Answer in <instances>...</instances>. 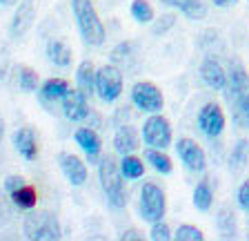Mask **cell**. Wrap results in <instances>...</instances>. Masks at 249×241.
Here are the masks:
<instances>
[{"instance_id": "cell-1", "label": "cell", "mask_w": 249, "mask_h": 241, "mask_svg": "<svg viewBox=\"0 0 249 241\" xmlns=\"http://www.w3.org/2000/svg\"><path fill=\"white\" fill-rule=\"evenodd\" d=\"M71 11L83 40L91 47H100L105 42V25L98 18L93 2L91 0H71Z\"/></svg>"}, {"instance_id": "cell-2", "label": "cell", "mask_w": 249, "mask_h": 241, "mask_svg": "<svg viewBox=\"0 0 249 241\" xmlns=\"http://www.w3.org/2000/svg\"><path fill=\"white\" fill-rule=\"evenodd\" d=\"M98 177L103 192L107 197V203L114 210H120L127 205V190H124V177L120 174L118 163L111 157H105L98 161Z\"/></svg>"}, {"instance_id": "cell-3", "label": "cell", "mask_w": 249, "mask_h": 241, "mask_svg": "<svg viewBox=\"0 0 249 241\" xmlns=\"http://www.w3.org/2000/svg\"><path fill=\"white\" fill-rule=\"evenodd\" d=\"M22 235L29 241H58L62 237L60 221L47 210L29 212L22 221Z\"/></svg>"}, {"instance_id": "cell-4", "label": "cell", "mask_w": 249, "mask_h": 241, "mask_svg": "<svg viewBox=\"0 0 249 241\" xmlns=\"http://www.w3.org/2000/svg\"><path fill=\"white\" fill-rule=\"evenodd\" d=\"M167 210V199L165 192L156 183H142L140 188V199H138V212L142 217V221H160L165 217Z\"/></svg>"}, {"instance_id": "cell-5", "label": "cell", "mask_w": 249, "mask_h": 241, "mask_svg": "<svg viewBox=\"0 0 249 241\" xmlns=\"http://www.w3.org/2000/svg\"><path fill=\"white\" fill-rule=\"evenodd\" d=\"M96 94L103 103H114L123 94V74L116 65H103L96 69Z\"/></svg>"}, {"instance_id": "cell-6", "label": "cell", "mask_w": 249, "mask_h": 241, "mask_svg": "<svg viewBox=\"0 0 249 241\" xmlns=\"http://www.w3.org/2000/svg\"><path fill=\"white\" fill-rule=\"evenodd\" d=\"M142 141L147 147H156V150H167L171 145V125L165 116L158 112L151 114L149 119L142 123Z\"/></svg>"}, {"instance_id": "cell-7", "label": "cell", "mask_w": 249, "mask_h": 241, "mask_svg": "<svg viewBox=\"0 0 249 241\" xmlns=\"http://www.w3.org/2000/svg\"><path fill=\"white\" fill-rule=\"evenodd\" d=\"M131 103L138 107V110L147 112V114H156V112L162 110L165 99H162V92L156 87L154 83H147V80H140L131 87Z\"/></svg>"}, {"instance_id": "cell-8", "label": "cell", "mask_w": 249, "mask_h": 241, "mask_svg": "<svg viewBox=\"0 0 249 241\" xmlns=\"http://www.w3.org/2000/svg\"><path fill=\"white\" fill-rule=\"evenodd\" d=\"M198 130L207 139H218L225 130V114L218 103H207L202 105V110L198 112Z\"/></svg>"}, {"instance_id": "cell-9", "label": "cell", "mask_w": 249, "mask_h": 241, "mask_svg": "<svg viewBox=\"0 0 249 241\" xmlns=\"http://www.w3.org/2000/svg\"><path fill=\"white\" fill-rule=\"evenodd\" d=\"M176 150H178L180 161L185 163V168L189 170V172H196V174L205 172V168H207V157H205L202 147L198 145L196 141H192V139H178Z\"/></svg>"}, {"instance_id": "cell-10", "label": "cell", "mask_w": 249, "mask_h": 241, "mask_svg": "<svg viewBox=\"0 0 249 241\" xmlns=\"http://www.w3.org/2000/svg\"><path fill=\"white\" fill-rule=\"evenodd\" d=\"M249 87V74L245 69V65L240 63L238 58H231L227 67V85H225V99L227 103H231L236 96H240L245 89Z\"/></svg>"}, {"instance_id": "cell-11", "label": "cell", "mask_w": 249, "mask_h": 241, "mask_svg": "<svg viewBox=\"0 0 249 241\" xmlns=\"http://www.w3.org/2000/svg\"><path fill=\"white\" fill-rule=\"evenodd\" d=\"M34 20H36L34 0H20V2H18V9H16V14H14V18H11L9 36L14 38V40L22 38L31 27H34Z\"/></svg>"}, {"instance_id": "cell-12", "label": "cell", "mask_w": 249, "mask_h": 241, "mask_svg": "<svg viewBox=\"0 0 249 241\" xmlns=\"http://www.w3.org/2000/svg\"><path fill=\"white\" fill-rule=\"evenodd\" d=\"M62 114L65 119L78 123V120H85L89 116V103L87 96L80 92V89H67V94L62 96Z\"/></svg>"}, {"instance_id": "cell-13", "label": "cell", "mask_w": 249, "mask_h": 241, "mask_svg": "<svg viewBox=\"0 0 249 241\" xmlns=\"http://www.w3.org/2000/svg\"><path fill=\"white\" fill-rule=\"evenodd\" d=\"M200 79L213 92H223L227 85V69L223 67V63L213 56H207L200 65Z\"/></svg>"}, {"instance_id": "cell-14", "label": "cell", "mask_w": 249, "mask_h": 241, "mask_svg": "<svg viewBox=\"0 0 249 241\" xmlns=\"http://www.w3.org/2000/svg\"><path fill=\"white\" fill-rule=\"evenodd\" d=\"M58 163H60V170L65 174V179L73 188L85 185V181H87V165L83 163V159H78L76 154H69V152H60L58 154Z\"/></svg>"}, {"instance_id": "cell-15", "label": "cell", "mask_w": 249, "mask_h": 241, "mask_svg": "<svg viewBox=\"0 0 249 241\" xmlns=\"http://www.w3.org/2000/svg\"><path fill=\"white\" fill-rule=\"evenodd\" d=\"M76 143L80 145V150L85 152V157L89 159V163H96L100 159V150H103V143L100 137L96 134L93 127H78L76 134H73Z\"/></svg>"}, {"instance_id": "cell-16", "label": "cell", "mask_w": 249, "mask_h": 241, "mask_svg": "<svg viewBox=\"0 0 249 241\" xmlns=\"http://www.w3.org/2000/svg\"><path fill=\"white\" fill-rule=\"evenodd\" d=\"M14 147L25 161H34L38 157V143H36V132L31 127H20L14 132Z\"/></svg>"}, {"instance_id": "cell-17", "label": "cell", "mask_w": 249, "mask_h": 241, "mask_svg": "<svg viewBox=\"0 0 249 241\" xmlns=\"http://www.w3.org/2000/svg\"><path fill=\"white\" fill-rule=\"evenodd\" d=\"M160 2L167 7L178 9L189 20H202V18L207 16V2L205 0H160Z\"/></svg>"}, {"instance_id": "cell-18", "label": "cell", "mask_w": 249, "mask_h": 241, "mask_svg": "<svg viewBox=\"0 0 249 241\" xmlns=\"http://www.w3.org/2000/svg\"><path fill=\"white\" fill-rule=\"evenodd\" d=\"M76 87L83 92L85 96H91L96 92V67L91 60H83L76 69Z\"/></svg>"}, {"instance_id": "cell-19", "label": "cell", "mask_w": 249, "mask_h": 241, "mask_svg": "<svg viewBox=\"0 0 249 241\" xmlns=\"http://www.w3.org/2000/svg\"><path fill=\"white\" fill-rule=\"evenodd\" d=\"M138 147V137H136V130L131 125H120L118 132L114 137V150L120 157H127Z\"/></svg>"}, {"instance_id": "cell-20", "label": "cell", "mask_w": 249, "mask_h": 241, "mask_svg": "<svg viewBox=\"0 0 249 241\" xmlns=\"http://www.w3.org/2000/svg\"><path fill=\"white\" fill-rule=\"evenodd\" d=\"M47 60L53 63L56 67H67L71 65V49L67 47L65 40H58V38H52L47 42Z\"/></svg>"}, {"instance_id": "cell-21", "label": "cell", "mask_w": 249, "mask_h": 241, "mask_svg": "<svg viewBox=\"0 0 249 241\" xmlns=\"http://www.w3.org/2000/svg\"><path fill=\"white\" fill-rule=\"evenodd\" d=\"M67 89H69V85L65 79H49L40 87V100L45 105L58 103V100H62V96L67 94Z\"/></svg>"}, {"instance_id": "cell-22", "label": "cell", "mask_w": 249, "mask_h": 241, "mask_svg": "<svg viewBox=\"0 0 249 241\" xmlns=\"http://www.w3.org/2000/svg\"><path fill=\"white\" fill-rule=\"evenodd\" d=\"M145 161L149 163V165L158 174H171V170H174V163H171V159L167 157L162 150H156V147H147Z\"/></svg>"}, {"instance_id": "cell-23", "label": "cell", "mask_w": 249, "mask_h": 241, "mask_svg": "<svg viewBox=\"0 0 249 241\" xmlns=\"http://www.w3.org/2000/svg\"><path fill=\"white\" fill-rule=\"evenodd\" d=\"M229 107L233 110V120L249 130V87L245 89L240 96H236V99L229 103Z\"/></svg>"}, {"instance_id": "cell-24", "label": "cell", "mask_w": 249, "mask_h": 241, "mask_svg": "<svg viewBox=\"0 0 249 241\" xmlns=\"http://www.w3.org/2000/svg\"><path fill=\"white\" fill-rule=\"evenodd\" d=\"M247 161H249V141L240 139V141L231 147V154H229V170H231L233 174H238L240 170L247 165Z\"/></svg>"}, {"instance_id": "cell-25", "label": "cell", "mask_w": 249, "mask_h": 241, "mask_svg": "<svg viewBox=\"0 0 249 241\" xmlns=\"http://www.w3.org/2000/svg\"><path fill=\"white\" fill-rule=\"evenodd\" d=\"M9 197L16 208H20V210H34L36 208V201H38V192L27 183L22 185V188H18L16 192H11Z\"/></svg>"}, {"instance_id": "cell-26", "label": "cell", "mask_w": 249, "mask_h": 241, "mask_svg": "<svg viewBox=\"0 0 249 241\" xmlns=\"http://www.w3.org/2000/svg\"><path fill=\"white\" fill-rule=\"evenodd\" d=\"M118 168H120V174H123L127 181H134V179H140L145 174V163L140 161L138 157H131V154L123 157Z\"/></svg>"}, {"instance_id": "cell-27", "label": "cell", "mask_w": 249, "mask_h": 241, "mask_svg": "<svg viewBox=\"0 0 249 241\" xmlns=\"http://www.w3.org/2000/svg\"><path fill=\"white\" fill-rule=\"evenodd\" d=\"M212 203H213L212 188H209L207 181H200V183L194 188V205H196V210H200V212H207V210L212 208Z\"/></svg>"}, {"instance_id": "cell-28", "label": "cell", "mask_w": 249, "mask_h": 241, "mask_svg": "<svg viewBox=\"0 0 249 241\" xmlns=\"http://www.w3.org/2000/svg\"><path fill=\"white\" fill-rule=\"evenodd\" d=\"M218 230L223 232V237H236V215L229 208H220L216 217Z\"/></svg>"}, {"instance_id": "cell-29", "label": "cell", "mask_w": 249, "mask_h": 241, "mask_svg": "<svg viewBox=\"0 0 249 241\" xmlns=\"http://www.w3.org/2000/svg\"><path fill=\"white\" fill-rule=\"evenodd\" d=\"M131 16H134L136 22L147 25V22L154 20V9H151V5L147 0H134L131 2Z\"/></svg>"}, {"instance_id": "cell-30", "label": "cell", "mask_w": 249, "mask_h": 241, "mask_svg": "<svg viewBox=\"0 0 249 241\" xmlns=\"http://www.w3.org/2000/svg\"><path fill=\"white\" fill-rule=\"evenodd\" d=\"M18 85L22 92H36L38 87V74L29 67H20L18 69Z\"/></svg>"}, {"instance_id": "cell-31", "label": "cell", "mask_w": 249, "mask_h": 241, "mask_svg": "<svg viewBox=\"0 0 249 241\" xmlns=\"http://www.w3.org/2000/svg\"><path fill=\"white\" fill-rule=\"evenodd\" d=\"M174 239H176V241H202V239H205V235L200 232V228L185 223V225H178V228H176Z\"/></svg>"}, {"instance_id": "cell-32", "label": "cell", "mask_w": 249, "mask_h": 241, "mask_svg": "<svg viewBox=\"0 0 249 241\" xmlns=\"http://www.w3.org/2000/svg\"><path fill=\"white\" fill-rule=\"evenodd\" d=\"M171 230H169V225L165 223V221H154L151 223V232H149V239L151 241H167V239H171Z\"/></svg>"}, {"instance_id": "cell-33", "label": "cell", "mask_w": 249, "mask_h": 241, "mask_svg": "<svg viewBox=\"0 0 249 241\" xmlns=\"http://www.w3.org/2000/svg\"><path fill=\"white\" fill-rule=\"evenodd\" d=\"M174 25H176V16H174V14H165V16H160L158 22L154 25V34H165V32H169Z\"/></svg>"}, {"instance_id": "cell-34", "label": "cell", "mask_w": 249, "mask_h": 241, "mask_svg": "<svg viewBox=\"0 0 249 241\" xmlns=\"http://www.w3.org/2000/svg\"><path fill=\"white\" fill-rule=\"evenodd\" d=\"M236 199H238V208L249 212V179L240 183L238 192H236Z\"/></svg>"}, {"instance_id": "cell-35", "label": "cell", "mask_w": 249, "mask_h": 241, "mask_svg": "<svg viewBox=\"0 0 249 241\" xmlns=\"http://www.w3.org/2000/svg\"><path fill=\"white\" fill-rule=\"evenodd\" d=\"M22 185H25V179L22 177H7L5 179V183H2V188H5V192L7 194H11V192H16V190L18 188H22Z\"/></svg>"}, {"instance_id": "cell-36", "label": "cell", "mask_w": 249, "mask_h": 241, "mask_svg": "<svg viewBox=\"0 0 249 241\" xmlns=\"http://www.w3.org/2000/svg\"><path fill=\"white\" fill-rule=\"evenodd\" d=\"M131 54V42H120L118 47L111 52V60H120V58H127Z\"/></svg>"}, {"instance_id": "cell-37", "label": "cell", "mask_w": 249, "mask_h": 241, "mask_svg": "<svg viewBox=\"0 0 249 241\" xmlns=\"http://www.w3.org/2000/svg\"><path fill=\"white\" fill-rule=\"evenodd\" d=\"M7 219H9V212H7V205H5V201L0 199V225L5 223Z\"/></svg>"}, {"instance_id": "cell-38", "label": "cell", "mask_w": 249, "mask_h": 241, "mask_svg": "<svg viewBox=\"0 0 249 241\" xmlns=\"http://www.w3.org/2000/svg\"><path fill=\"white\" fill-rule=\"evenodd\" d=\"M120 239H142V235H140V232H136V230H127V232H123V235H120Z\"/></svg>"}, {"instance_id": "cell-39", "label": "cell", "mask_w": 249, "mask_h": 241, "mask_svg": "<svg viewBox=\"0 0 249 241\" xmlns=\"http://www.w3.org/2000/svg\"><path fill=\"white\" fill-rule=\"evenodd\" d=\"M212 2L216 7H233L236 2H238V0H212Z\"/></svg>"}, {"instance_id": "cell-40", "label": "cell", "mask_w": 249, "mask_h": 241, "mask_svg": "<svg viewBox=\"0 0 249 241\" xmlns=\"http://www.w3.org/2000/svg\"><path fill=\"white\" fill-rule=\"evenodd\" d=\"M127 116H129V107H120L118 112H116V120H123V119H127Z\"/></svg>"}, {"instance_id": "cell-41", "label": "cell", "mask_w": 249, "mask_h": 241, "mask_svg": "<svg viewBox=\"0 0 249 241\" xmlns=\"http://www.w3.org/2000/svg\"><path fill=\"white\" fill-rule=\"evenodd\" d=\"M20 0H0V5L2 7H14V5H18Z\"/></svg>"}, {"instance_id": "cell-42", "label": "cell", "mask_w": 249, "mask_h": 241, "mask_svg": "<svg viewBox=\"0 0 249 241\" xmlns=\"http://www.w3.org/2000/svg\"><path fill=\"white\" fill-rule=\"evenodd\" d=\"M2 137H5V120L0 116V143H2Z\"/></svg>"}]
</instances>
